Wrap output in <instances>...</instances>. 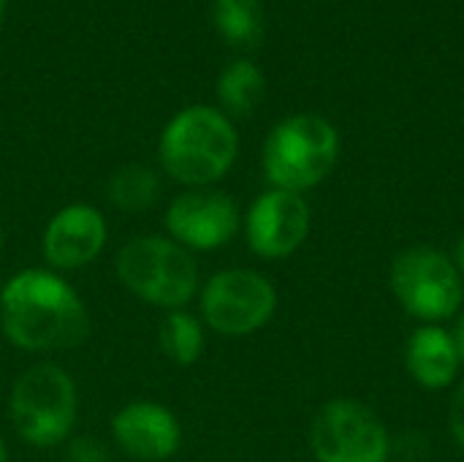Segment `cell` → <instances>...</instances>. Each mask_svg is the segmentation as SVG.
Returning <instances> with one entry per match:
<instances>
[{"instance_id": "9", "label": "cell", "mask_w": 464, "mask_h": 462, "mask_svg": "<svg viewBox=\"0 0 464 462\" xmlns=\"http://www.w3.org/2000/svg\"><path fill=\"white\" fill-rule=\"evenodd\" d=\"M166 237L190 253H209L231 245L242 231V212L226 191L185 188L163 212Z\"/></svg>"}, {"instance_id": "8", "label": "cell", "mask_w": 464, "mask_h": 462, "mask_svg": "<svg viewBox=\"0 0 464 462\" xmlns=\"http://www.w3.org/2000/svg\"><path fill=\"white\" fill-rule=\"evenodd\" d=\"M315 462H389L392 436L383 419L364 403L337 398L321 406L310 425Z\"/></svg>"}, {"instance_id": "18", "label": "cell", "mask_w": 464, "mask_h": 462, "mask_svg": "<svg viewBox=\"0 0 464 462\" xmlns=\"http://www.w3.org/2000/svg\"><path fill=\"white\" fill-rule=\"evenodd\" d=\"M65 455L68 462H111L106 447L92 438V436H76V438H68L65 444Z\"/></svg>"}, {"instance_id": "11", "label": "cell", "mask_w": 464, "mask_h": 462, "mask_svg": "<svg viewBox=\"0 0 464 462\" xmlns=\"http://www.w3.org/2000/svg\"><path fill=\"white\" fill-rule=\"evenodd\" d=\"M109 242L106 215L84 202L60 207L44 226L41 256L52 272H76L92 264Z\"/></svg>"}, {"instance_id": "14", "label": "cell", "mask_w": 464, "mask_h": 462, "mask_svg": "<svg viewBox=\"0 0 464 462\" xmlns=\"http://www.w3.org/2000/svg\"><path fill=\"white\" fill-rule=\"evenodd\" d=\"M218 109L223 114L234 117H247L258 109L266 93V79L264 71L250 60V57H237L231 60L220 76H218Z\"/></svg>"}, {"instance_id": "25", "label": "cell", "mask_w": 464, "mask_h": 462, "mask_svg": "<svg viewBox=\"0 0 464 462\" xmlns=\"http://www.w3.org/2000/svg\"><path fill=\"white\" fill-rule=\"evenodd\" d=\"M3 248H5V231H3V226H0V253H3Z\"/></svg>"}, {"instance_id": "15", "label": "cell", "mask_w": 464, "mask_h": 462, "mask_svg": "<svg viewBox=\"0 0 464 462\" xmlns=\"http://www.w3.org/2000/svg\"><path fill=\"white\" fill-rule=\"evenodd\" d=\"M158 343L160 351L169 362L190 368L201 359L204 346H207V327L204 321L190 313L188 308L182 310H169L160 321L158 329Z\"/></svg>"}, {"instance_id": "3", "label": "cell", "mask_w": 464, "mask_h": 462, "mask_svg": "<svg viewBox=\"0 0 464 462\" xmlns=\"http://www.w3.org/2000/svg\"><path fill=\"white\" fill-rule=\"evenodd\" d=\"M120 283L147 305L182 310L201 291L196 256L166 234H139L128 240L114 259Z\"/></svg>"}, {"instance_id": "13", "label": "cell", "mask_w": 464, "mask_h": 462, "mask_svg": "<svg viewBox=\"0 0 464 462\" xmlns=\"http://www.w3.org/2000/svg\"><path fill=\"white\" fill-rule=\"evenodd\" d=\"M405 368L421 389H449L462 368L451 329L443 324H421L413 329L405 343Z\"/></svg>"}, {"instance_id": "1", "label": "cell", "mask_w": 464, "mask_h": 462, "mask_svg": "<svg viewBox=\"0 0 464 462\" xmlns=\"http://www.w3.org/2000/svg\"><path fill=\"white\" fill-rule=\"evenodd\" d=\"M0 332L27 354L73 351L90 338V310L60 272L30 267L0 289Z\"/></svg>"}, {"instance_id": "5", "label": "cell", "mask_w": 464, "mask_h": 462, "mask_svg": "<svg viewBox=\"0 0 464 462\" xmlns=\"http://www.w3.org/2000/svg\"><path fill=\"white\" fill-rule=\"evenodd\" d=\"M8 417L14 433L33 449L63 447L79 417V389L57 362L30 365L11 387Z\"/></svg>"}, {"instance_id": "22", "label": "cell", "mask_w": 464, "mask_h": 462, "mask_svg": "<svg viewBox=\"0 0 464 462\" xmlns=\"http://www.w3.org/2000/svg\"><path fill=\"white\" fill-rule=\"evenodd\" d=\"M451 261L457 264V270H459V275L464 278V237L457 242V248H454V253H451Z\"/></svg>"}, {"instance_id": "12", "label": "cell", "mask_w": 464, "mask_h": 462, "mask_svg": "<svg viewBox=\"0 0 464 462\" xmlns=\"http://www.w3.org/2000/svg\"><path fill=\"white\" fill-rule=\"evenodd\" d=\"M111 438L130 460L166 462L182 447V425L169 406L133 400L111 417Z\"/></svg>"}, {"instance_id": "4", "label": "cell", "mask_w": 464, "mask_h": 462, "mask_svg": "<svg viewBox=\"0 0 464 462\" xmlns=\"http://www.w3.org/2000/svg\"><path fill=\"white\" fill-rule=\"evenodd\" d=\"M340 158L337 128L313 112L280 120L261 150V166L269 188L304 193L321 185Z\"/></svg>"}, {"instance_id": "19", "label": "cell", "mask_w": 464, "mask_h": 462, "mask_svg": "<svg viewBox=\"0 0 464 462\" xmlns=\"http://www.w3.org/2000/svg\"><path fill=\"white\" fill-rule=\"evenodd\" d=\"M449 430L457 441V447L462 449L464 455V381L457 387L451 406H449Z\"/></svg>"}, {"instance_id": "21", "label": "cell", "mask_w": 464, "mask_h": 462, "mask_svg": "<svg viewBox=\"0 0 464 462\" xmlns=\"http://www.w3.org/2000/svg\"><path fill=\"white\" fill-rule=\"evenodd\" d=\"M451 335H454V340H457V351H459V359H462L464 365V313L457 316V324H454Z\"/></svg>"}, {"instance_id": "20", "label": "cell", "mask_w": 464, "mask_h": 462, "mask_svg": "<svg viewBox=\"0 0 464 462\" xmlns=\"http://www.w3.org/2000/svg\"><path fill=\"white\" fill-rule=\"evenodd\" d=\"M427 436H419V433H408V436H402V444H394L392 441V455L394 452H400L402 455V460L408 462H421L427 457V441H424Z\"/></svg>"}, {"instance_id": "10", "label": "cell", "mask_w": 464, "mask_h": 462, "mask_svg": "<svg viewBox=\"0 0 464 462\" xmlns=\"http://www.w3.org/2000/svg\"><path fill=\"white\" fill-rule=\"evenodd\" d=\"M313 229V210L302 193L266 188L242 215L247 248L266 261L294 256Z\"/></svg>"}, {"instance_id": "17", "label": "cell", "mask_w": 464, "mask_h": 462, "mask_svg": "<svg viewBox=\"0 0 464 462\" xmlns=\"http://www.w3.org/2000/svg\"><path fill=\"white\" fill-rule=\"evenodd\" d=\"M212 19L234 49H253L264 35L261 0H212Z\"/></svg>"}, {"instance_id": "16", "label": "cell", "mask_w": 464, "mask_h": 462, "mask_svg": "<svg viewBox=\"0 0 464 462\" xmlns=\"http://www.w3.org/2000/svg\"><path fill=\"white\" fill-rule=\"evenodd\" d=\"M160 172L144 163H125L109 177L106 196L120 212H144L160 199Z\"/></svg>"}, {"instance_id": "2", "label": "cell", "mask_w": 464, "mask_h": 462, "mask_svg": "<svg viewBox=\"0 0 464 462\" xmlns=\"http://www.w3.org/2000/svg\"><path fill=\"white\" fill-rule=\"evenodd\" d=\"M239 133L218 106L193 103L179 109L160 131V172L182 188H215L237 163Z\"/></svg>"}, {"instance_id": "6", "label": "cell", "mask_w": 464, "mask_h": 462, "mask_svg": "<svg viewBox=\"0 0 464 462\" xmlns=\"http://www.w3.org/2000/svg\"><path fill=\"white\" fill-rule=\"evenodd\" d=\"M389 286L402 310L421 324H443L459 316L464 305V278L449 253L416 245L392 261Z\"/></svg>"}, {"instance_id": "7", "label": "cell", "mask_w": 464, "mask_h": 462, "mask_svg": "<svg viewBox=\"0 0 464 462\" xmlns=\"http://www.w3.org/2000/svg\"><path fill=\"white\" fill-rule=\"evenodd\" d=\"M277 313V289L258 270L231 267L215 272L198 291V319L223 338H247Z\"/></svg>"}, {"instance_id": "24", "label": "cell", "mask_w": 464, "mask_h": 462, "mask_svg": "<svg viewBox=\"0 0 464 462\" xmlns=\"http://www.w3.org/2000/svg\"><path fill=\"white\" fill-rule=\"evenodd\" d=\"M0 462H8V452H5V444H3V438H0Z\"/></svg>"}, {"instance_id": "23", "label": "cell", "mask_w": 464, "mask_h": 462, "mask_svg": "<svg viewBox=\"0 0 464 462\" xmlns=\"http://www.w3.org/2000/svg\"><path fill=\"white\" fill-rule=\"evenodd\" d=\"M5 5H8V0H0V27H3V19H5Z\"/></svg>"}]
</instances>
